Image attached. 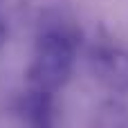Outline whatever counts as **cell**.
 Here are the masks:
<instances>
[{"instance_id":"cell-2","label":"cell","mask_w":128,"mask_h":128,"mask_svg":"<svg viewBox=\"0 0 128 128\" xmlns=\"http://www.w3.org/2000/svg\"><path fill=\"white\" fill-rule=\"evenodd\" d=\"M90 70L94 79L115 94H128V50L101 43L90 52Z\"/></svg>"},{"instance_id":"cell-5","label":"cell","mask_w":128,"mask_h":128,"mask_svg":"<svg viewBox=\"0 0 128 128\" xmlns=\"http://www.w3.org/2000/svg\"><path fill=\"white\" fill-rule=\"evenodd\" d=\"M7 40V25L2 22V18H0V47H2V43Z\"/></svg>"},{"instance_id":"cell-1","label":"cell","mask_w":128,"mask_h":128,"mask_svg":"<svg viewBox=\"0 0 128 128\" xmlns=\"http://www.w3.org/2000/svg\"><path fill=\"white\" fill-rule=\"evenodd\" d=\"M79 38L81 32L76 29V25L63 18H56L40 27L32 63L25 74L29 90L54 94L68 83L74 70Z\"/></svg>"},{"instance_id":"cell-3","label":"cell","mask_w":128,"mask_h":128,"mask_svg":"<svg viewBox=\"0 0 128 128\" xmlns=\"http://www.w3.org/2000/svg\"><path fill=\"white\" fill-rule=\"evenodd\" d=\"M22 112L29 128H54L52 126V94L27 90L22 101Z\"/></svg>"},{"instance_id":"cell-4","label":"cell","mask_w":128,"mask_h":128,"mask_svg":"<svg viewBox=\"0 0 128 128\" xmlns=\"http://www.w3.org/2000/svg\"><path fill=\"white\" fill-rule=\"evenodd\" d=\"M97 128H128V108L117 101L106 104L99 110Z\"/></svg>"}]
</instances>
